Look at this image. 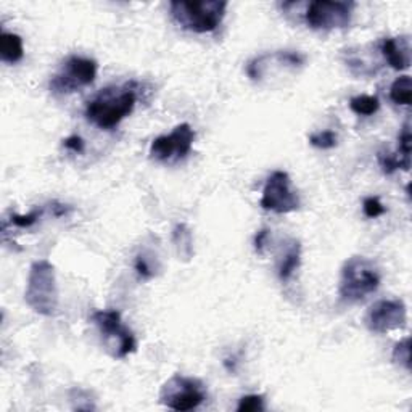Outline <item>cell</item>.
Masks as SVG:
<instances>
[{
	"instance_id": "2e32d148",
	"label": "cell",
	"mask_w": 412,
	"mask_h": 412,
	"mask_svg": "<svg viewBox=\"0 0 412 412\" xmlns=\"http://www.w3.org/2000/svg\"><path fill=\"white\" fill-rule=\"evenodd\" d=\"M390 99L393 103L409 107L412 99V81L411 76H400L390 87Z\"/></svg>"
},
{
	"instance_id": "8fae6325",
	"label": "cell",
	"mask_w": 412,
	"mask_h": 412,
	"mask_svg": "<svg viewBox=\"0 0 412 412\" xmlns=\"http://www.w3.org/2000/svg\"><path fill=\"white\" fill-rule=\"evenodd\" d=\"M407 320L406 305L401 300H380L365 314V327L374 333H387L402 327Z\"/></svg>"
},
{
	"instance_id": "e0dca14e",
	"label": "cell",
	"mask_w": 412,
	"mask_h": 412,
	"mask_svg": "<svg viewBox=\"0 0 412 412\" xmlns=\"http://www.w3.org/2000/svg\"><path fill=\"white\" fill-rule=\"evenodd\" d=\"M350 108L359 116H372L378 112L380 100L377 95H358L350 100Z\"/></svg>"
},
{
	"instance_id": "d6986e66",
	"label": "cell",
	"mask_w": 412,
	"mask_h": 412,
	"mask_svg": "<svg viewBox=\"0 0 412 412\" xmlns=\"http://www.w3.org/2000/svg\"><path fill=\"white\" fill-rule=\"evenodd\" d=\"M393 361L404 368L407 372H411V338H402L400 343H396L395 350H393Z\"/></svg>"
},
{
	"instance_id": "7402d4cb",
	"label": "cell",
	"mask_w": 412,
	"mask_h": 412,
	"mask_svg": "<svg viewBox=\"0 0 412 412\" xmlns=\"http://www.w3.org/2000/svg\"><path fill=\"white\" fill-rule=\"evenodd\" d=\"M411 144H412V136H411V126L409 123H406L402 127L400 136H398V155L411 162Z\"/></svg>"
},
{
	"instance_id": "d4e9b609",
	"label": "cell",
	"mask_w": 412,
	"mask_h": 412,
	"mask_svg": "<svg viewBox=\"0 0 412 412\" xmlns=\"http://www.w3.org/2000/svg\"><path fill=\"white\" fill-rule=\"evenodd\" d=\"M44 209L38 208L33 209L29 214H26V216H20V214H12V222L15 224L16 227H31L33 224H36L39 221V218L42 216Z\"/></svg>"
},
{
	"instance_id": "277c9868",
	"label": "cell",
	"mask_w": 412,
	"mask_h": 412,
	"mask_svg": "<svg viewBox=\"0 0 412 412\" xmlns=\"http://www.w3.org/2000/svg\"><path fill=\"white\" fill-rule=\"evenodd\" d=\"M380 285V272L372 261L364 256H352L343 264L340 279V298L345 303H358L368 298Z\"/></svg>"
},
{
	"instance_id": "83f0119b",
	"label": "cell",
	"mask_w": 412,
	"mask_h": 412,
	"mask_svg": "<svg viewBox=\"0 0 412 412\" xmlns=\"http://www.w3.org/2000/svg\"><path fill=\"white\" fill-rule=\"evenodd\" d=\"M53 214L57 218H60V216H65V214L70 211V208H68L66 205H60V203H53Z\"/></svg>"
},
{
	"instance_id": "cb8c5ba5",
	"label": "cell",
	"mask_w": 412,
	"mask_h": 412,
	"mask_svg": "<svg viewBox=\"0 0 412 412\" xmlns=\"http://www.w3.org/2000/svg\"><path fill=\"white\" fill-rule=\"evenodd\" d=\"M363 209L365 216L370 219H375L387 213V208L382 205V201H380L377 196H368V198L363 201Z\"/></svg>"
},
{
	"instance_id": "5b68a950",
	"label": "cell",
	"mask_w": 412,
	"mask_h": 412,
	"mask_svg": "<svg viewBox=\"0 0 412 412\" xmlns=\"http://www.w3.org/2000/svg\"><path fill=\"white\" fill-rule=\"evenodd\" d=\"M92 322L97 326L103 345L113 358L123 359L136 351V338L129 329L123 324L121 314L118 311H95L92 314Z\"/></svg>"
},
{
	"instance_id": "7c38bea8",
	"label": "cell",
	"mask_w": 412,
	"mask_h": 412,
	"mask_svg": "<svg viewBox=\"0 0 412 412\" xmlns=\"http://www.w3.org/2000/svg\"><path fill=\"white\" fill-rule=\"evenodd\" d=\"M385 62L393 70L404 71L411 66V39L409 36H400V38H387L380 44Z\"/></svg>"
},
{
	"instance_id": "ffe728a7",
	"label": "cell",
	"mask_w": 412,
	"mask_h": 412,
	"mask_svg": "<svg viewBox=\"0 0 412 412\" xmlns=\"http://www.w3.org/2000/svg\"><path fill=\"white\" fill-rule=\"evenodd\" d=\"M338 137L333 131H320L309 136V144L320 150H331L337 146Z\"/></svg>"
},
{
	"instance_id": "6da1fadb",
	"label": "cell",
	"mask_w": 412,
	"mask_h": 412,
	"mask_svg": "<svg viewBox=\"0 0 412 412\" xmlns=\"http://www.w3.org/2000/svg\"><path fill=\"white\" fill-rule=\"evenodd\" d=\"M137 94L132 84L110 86L87 102L86 118L99 129L112 131L129 116L136 107Z\"/></svg>"
},
{
	"instance_id": "8992f818",
	"label": "cell",
	"mask_w": 412,
	"mask_h": 412,
	"mask_svg": "<svg viewBox=\"0 0 412 412\" xmlns=\"http://www.w3.org/2000/svg\"><path fill=\"white\" fill-rule=\"evenodd\" d=\"M208 393L198 378L174 374L164 382L159 393V401L172 411H194L206 400Z\"/></svg>"
},
{
	"instance_id": "ac0fdd59",
	"label": "cell",
	"mask_w": 412,
	"mask_h": 412,
	"mask_svg": "<svg viewBox=\"0 0 412 412\" xmlns=\"http://www.w3.org/2000/svg\"><path fill=\"white\" fill-rule=\"evenodd\" d=\"M378 163L382 171L388 174H393L398 169H404V171H409L411 168V162H406L404 158L400 157L398 153H388V152H380L378 153Z\"/></svg>"
},
{
	"instance_id": "9c48e42d",
	"label": "cell",
	"mask_w": 412,
	"mask_h": 412,
	"mask_svg": "<svg viewBox=\"0 0 412 412\" xmlns=\"http://www.w3.org/2000/svg\"><path fill=\"white\" fill-rule=\"evenodd\" d=\"M261 208L277 214L296 211L300 208V198L292 190L290 176L285 171H274L268 177L259 201Z\"/></svg>"
},
{
	"instance_id": "7a4b0ae2",
	"label": "cell",
	"mask_w": 412,
	"mask_h": 412,
	"mask_svg": "<svg viewBox=\"0 0 412 412\" xmlns=\"http://www.w3.org/2000/svg\"><path fill=\"white\" fill-rule=\"evenodd\" d=\"M169 10L182 29L192 33H213L226 16L227 2L224 0H172Z\"/></svg>"
},
{
	"instance_id": "3957f363",
	"label": "cell",
	"mask_w": 412,
	"mask_h": 412,
	"mask_svg": "<svg viewBox=\"0 0 412 412\" xmlns=\"http://www.w3.org/2000/svg\"><path fill=\"white\" fill-rule=\"evenodd\" d=\"M25 300L40 316H53L58 308V287L55 268L49 259H39L31 266L27 276Z\"/></svg>"
},
{
	"instance_id": "5bb4252c",
	"label": "cell",
	"mask_w": 412,
	"mask_h": 412,
	"mask_svg": "<svg viewBox=\"0 0 412 412\" xmlns=\"http://www.w3.org/2000/svg\"><path fill=\"white\" fill-rule=\"evenodd\" d=\"M300 263H301V245L300 242L292 240L285 256L282 258L281 268H279V277H281V281L283 282L290 281L296 269L300 268Z\"/></svg>"
},
{
	"instance_id": "ba28073f",
	"label": "cell",
	"mask_w": 412,
	"mask_h": 412,
	"mask_svg": "<svg viewBox=\"0 0 412 412\" xmlns=\"http://www.w3.org/2000/svg\"><path fill=\"white\" fill-rule=\"evenodd\" d=\"M355 3L316 0L311 2L305 13V21L314 31L343 29L350 26Z\"/></svg>"
},
{
	"instance_id": "52a82bcc",
	"label": "cell",
	"mask_w": 412,
	"mask_h": 412,
	"mask_svg": "<svg viewBox=\"0 0 412 412\" xmlns=\"http://www.w3.org/2000/svg\"><path fill=\"white\" fill-rule=\"evenodd\" d=\"M97 77V63L92 58L73 57L68 58L62 70L50 79V90L55 95H70L90 86Z\"/></svg>"
},
{
	"instance_id": "4316f807",
	"label": "cell",
	"mask_w": 412,
	"mask_h": 412,
	"mask_svg": "<svg viewBox=\"0 0 412 412\" xmlns=\"http://www.w3.org/2000/svg\"><path fill=\"white\" fill-rule=\"evenodd\" d=\"M268 237H269V231H268V229H261V231L258 233H256V237H255V250L258 251L259 255L264 253V246H266Z\"/></svg>"
},
{
	"instance_id": "4fadbf2b",
	"label": "cell",
	"mask_w": 412,
	"mask_h": 412,
	"mask_svg": "<svg viewBox=\"0 0 412 412\" xmlns=\"http://www.w3.org/2000/svg\"><path fill=\"white\" fill-rule=\"evenodd\" d=\"M23 57H25L23 39L18 34L3 31L0 36V58H2V62L15 65V63L23 60Z\"/></svg>"
},
{
	"instance_id": "484cf974",
	"label": "cell",
	"mask_w": 412,
	"mask_h": 412,
	"mask_svg": "<svg viewBox=\"0 0 412 412\" xmlns=\"http://www.w3.org/2000/svg\"><path fill=\"white\" fill-rule=\"evenodd\" d=\"M63 145H65L68 150H71V152H75V153L84 152V140H82L79 136L68 137V139L63 140Z\"/></svg>"
},
{
	"instance_id": "603a6c76",
	"label": "cell",
	"mask_w": 412,
	"mask_h": 412,
	"mask_svg": "<svg viewBox=\"0 0 412 412\" xmlns=\"http://www.w3.org/2000/svg\"><path fill=\"white\" fill-rule=\"evenodd\" d=\"M237 411L239 412L264 411V398L261 395H246L244 398H240Z\"/></svg>"
},
{
	"instance_id": "9a60e30c",
	"label": "cell",
	"mask_w": 412,
	"mask_h": 412,
	"mask_svg": "<svg viewBox=\"0 0 412 412\" xmlns=\"http://www.w3.org/2000/svg\"><path fill=\"white\" fill-rule=\"evenodd\" d=\"M172 242L177 248V255L184 259H190L194 253V240H192V232L185 224H177L172 231Z\"/></svg>"
},
{
	"instance_id": "30bf717a",
	"label": "cell",
	"mask_w": 412,
	"mask_h": 412,
	"mask_svg": "<svg viewBox=\"0 0 412 412\" xmlns=\"http://www.w3.org/2000/svg\"><path fill=\"white\" fill-rule=\"evenodd\" d=\"M195 140V131L190 125H182L174 127L168 136H159L150 145V158L159 163L179 162L192 152V145Z\"/></svg>"
},
{
	"instance_id": "44dd1931",
	"label": "cell",
	"mask_w": 412,
	"mask_h": 412,
	"mask_svg": "<svg viewBox=\"0 0 412 412\" xmlns=\"http://www.w3.org/2000/svg\"><path fill=\"white\" fill-rule=\"evenodd\" d=\"M150 258H152V256L144 253V251L136 256L134 268H136L137 274H139V277L144 279V281H150V279L155 277V274H157L152 259H150Z\"/></svg>"
}]
</instances>
